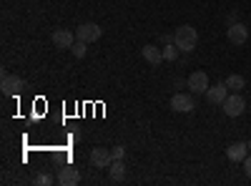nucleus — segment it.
I'll return each instance as SVG.
<instances>
[{"instance_id":"a211bd4d","label":"nucleus","mask_w":251,"mask_h":186,"mask_svg":"<svg viewBox=\"0 0 251 186\" xmlns=\"http://www.w3.org/2000/svg\"><path fill=\"white\" fill-rule=\"evenodd\" d=\"M53 181H55V179H53L50 174H38V176H35V186H50Z\"/></svg>"},{"instance_id":"0eeeda50","label":"nucleus","mask_w":251,"mask_h":186,"mask_svg":"<svg viewBox=\"0 0 251 186\" xmlns=\"http://www.w3.org/2000/svg\"><path fill=\"white\" fill-rule=\"evenodd\" d=\"M226 38H228V43H231V46H244L249 40V30H246L244 23H234V26L226 28Z\"/></svg>"},{"instance_id":"b1692460","label":"nucleus","mask_w":251,"mask_h":186,"mask_svg":"<svg viewBox=\"0 0 251 186\" xmlns=\"http://www.w3.org/2000/svg\"><path fill=\"white\" fill-rule=\"evenodd\" d=\"M246 143H249V151H251V138H249V141H246Z\"/></svg>"},{"instance_id":"6ab92c4d","label":"nucleus","mask_w":251,"mask_h":186,"mask_svg":"<svg viewBox=\"0 0 251 186\" xmlns=\"http://www.w3.org/2000/svg\"><path fill=\"white\" fill-rule=\"evenodd\" d=\"M244 171H246V176L251 179V154H249V156L244 159Z\"/></svg>"},{"instance_id":"f3484780","label":"nucleus","mask_w":251,"mask_h":186,"mask_svg":"<svg viewBox=\"0 0 251 186\" xmlns=\"http://www.w3.org/2000/svg\"><path fill=\"white\" fill-rule=\"evenodd\" d=\"M176 55H178V46L176 43L163 46V60H176Z\"/></svg>"},{"instance_id":"4be33fe9","label":"nucleus","mask_w":251,"mask_h":186,"mask_svg":"<svg viewBox=\"0 0 251 186\" xmlns=\"http://www.w3.org/2000/svg\"><path fill=\"white\" fill-rule=\"evenodd\" d=\"M161 43H163V46H169V43H174V35H161Z\"/></svg>"},{"instance_id":"423d86ee","label":"nucleus","mask_w":251,"mask_h":186,"mask_svg":"<svg viewBox=\"0 0 251 186\" xmlns=\"http://www.w3.org/2000/svg\"><path fill=\"white\" fill-rule=\"evenodd\" d=\"M171 108L178 111V113H191V111L196 108L194 96H191V93H174V98H171Z\"/></svg>"},{"instance_id":"6e6552de","label":"nucleus","mask_w":251,"mask_h":186,"mask_svg":"<svg viewBox=\"0 0 251 186\" xmlns=\"http://www.w3.org/2000/svg\"><path fill=\"white\" fill-rule=\"evenodd\" d=\"M91 163H93L96 169H108L111 163H113V151L96 146V149L91 151Z\"/></svg>"},{"instance_id":"20e7f679","label":"nucleus","mask_w":251,"mask_h":186,"mask_svg":"<svg viewBox=\"0 0 251 186\" xmlns=\"http://www.w3.org/2000/svg\"><path fill=\"white\" fill-rule=\"evenodd\" d=\"M23 78L20 76H13V73H5L3 80H0V91H3V96H18L20 91H23Z\"/></svg>"},{"instance_id":"9b49d317","label":"nucleus","mask_w":251,"mask_h":186,"mask_svg":"<svg viewBox=\"0 0 251 186\" xmlns=\"http://www.w3.org/2000/svg\"><path fill=\"white\" fill-rule=\"evenodd\" d=\"M141 55H143L146 63H151V66H161L163 63V48H156L151 43L141 48Z\"/></svg>"},{"instance_id":"1a4fd4ad","label":"nucleus","mask_w":251,"mask_h":186,"mask_svg":"<svg viewBox=\"0 0 251 186\" xmlns=\"http://www.w3.org/2000/svg\"><path fill=\"white\" fill-rule=\"evenodd\" d=\"M249 154H251V151H249V143H241V141L231 143V146H226V159L234 161V163H244V159H246Z\"/></svg>"},{"instance_id":"f257e3e1","label":"nucleus","mask_w":251,"mask_h":186,"mask_svg":"<svg viewBox=\"0 0 251 186\" xmlns=\"http://www.w3.org/2000/svg\"><path fill=\"white\" fill-rule=\"evenodd\" d=\"M174 43L178 46V51L191 53V51L196 48V43H199V33H196V28H191V26H178L176 33H174Z\"/></svg>"},{"instance_id":"5701e85b","label":"nucleus","mask_w":251,"mask_h":186,"mask_svg":"<svg viewBox=\"0 0 251 186\" xmlns=\"http://www.w3.org/2000/svg\"><path fill=\"white\" fill-rule=\"evenodd\" d=\"M176 88H183V86H188V80H181V78H176V83H174Z\"/></svg>"},{"instance_id":"412c9836","label":"nucleus","mask_w":251,"mask_h":186,"mask_svg":"<svg viewBox=\"0 0 251 186\" xmlns=\"http://www.w3.org/2000/svg\"><path fill=\"white\" fill-rule=\"evenodd\" d=\"M123 156H126V149L123 146H116L113 149V159H123Z\"/></svg>"},{"instance_id":"9d476101","label":"nucleus","mask_w":251,"mask_h":186,"mask_svg":"<svg viewBox=\"0 0 251 186\" xmlns=\"http://www.w3.org/2000/svg\"><path fill=\"white\" fill-rule=\"evenodd\" d=\"M231 93L228 91V86L226 83H216V86H208V91H206V101L208 103H214V106H221V103L226 101V96Z\"/></svg>"},{"instance_id":"2eb2a0df","label":"nucleus","mask_w":251,"mask_h":186,"mask_svg":"<svg viewBox=\"0 0 251 186\" xmlns=\"http://www.w3.org/2000/svg\"><path fill=\"white\" fill-rule=\"evenodd\" d=\"M108 174H111V181H123V176H126L123 159H113V163L108 166Z\"/></svg>"},{"instance_id":"ddd939ff","label":"nucleus","mask_w":251,"mask_h":186,"mask_svg":"<svg viewBox=\"0 0 251 186\" xmlns=\"http://www.w3.org/2000/svg\"><path fill=\"white\" fill-rule=\"evenodd\" d=\"M50 38H53V46H55V48H73V43H75V35H73L71 30H66V28L55 30Z\"/></svg>"},{"instance_id":"7ed1b4c3","label":"nucleus","mask_w":251,"mask_h":186,"mask_svg":"<svg viewBox=\"0 0 251 186\" xmlns=\"http://www.w3.org/2000/svg\"><path fill=\"white\" fill-rule=\"evenodd\" d=\"M186 80H188V86H186V88L191 91V93H196V96H206L208 86H211V83H208V76H206L203 71H194Z\"/></svg>"},{"instance_id":"f03ea898","label":"nucleus","mask_w":251,"mask_h":186,"mask_svg":"<svg viewBox=\"0 0 251 186\" xmlns=\"http://www.w3.org/2000/svg\"><path fill=\"white\" fill-rule=\"evenodd\" d=\"M221 108H224V113H226L228 118H239V116H244V111H246V101H244L241 93H228L226 101L221 103Z\"/></svg>"},{"instance_id":"4468645a","label":"nucleus","mask_w":251,"mask_h":186,"mask_svg":"<svg viewBox=\"0 0 251 186\" xmlns=\"http://www.w3.org/2000/svg\"><path fill=\"white\" fill-rule=\"evenodd\" d=\"M224 83L228 86V91H231V93H241V88L246 86V78H244V76H239V73H231V76H228V78L224 80Z\"/></svg>"},{"instance_id":"f8f14e48","label":"nucleus","mask_w":251,"mask_h":186,"mask_svg":"<svg viewBox=\"0 0 251 186\" xmlns=\"http://www.w3.org/2000/svg\"><path fill=\"white\" fill-rule=\"evenodd\" d=\"M55 181H58L60 186H75V184L80 181V174H78L73 166H63V169L58 171Z\"/></svg>"},{"instance_id":"39448f33","label":"nucleus","mask_w":251,"mask_h":186,"mask_svg":"<svg viewBox=\"0 0 251 186\" xmlns=\"http://www.w3.org/2000/svg\"><path fill=\"white\" fill-rule=\"evenodd\" d=\"M100 35H103V30H100V26H96V23H80V26L75 28V38H78V40H86V43H96Z\"/></svg>"},{"instance_id":"dca6fc26","label":"nucleus","mask_w":251,"mask_h":186,"mask_svg":"<svg viewBox=\"0 0 251 186\" xmlns=\"http://www.w3.org/2000/svg\"><path fill=\"white\" fill-rule=\"evenodd\" d=\"M71 51H73L75 58H83V55H86V51H88V43H86V40H78V38H75V43H73Z\"/></svg>"},{"instance_id":"aec40b11","label":"nucleus","mask_w":251,"mask_h":186,"mask_svg":"<svg viewBox=\"0 0 251 186\" xmlns=\"http://www.w3.org/2000/svg\"><path fill=\"white\" fill-rule=\"evenodd\" d=\"M226 23H228V26H234V23H239V13H228V18H226Z\"/></svg>"}]
</instances>
